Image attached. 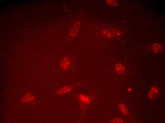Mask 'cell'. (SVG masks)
<instances>
[{
	"mask_svg": "<svg viewBox=\"0 0 165 123\" xmlns=\"http://www.w3.org/2000/svg\"><path fill=\"white\" fill-rule=\"evenodd\" d=\"M118 107L120 110L124 115H127L128 114V110L124 104L123 103L119 104V105Z\"/></svg>",
	"mask_w": 165,
	"mask_h": 123,
	"instance_id": "52a82bcc",
	"label": "cell"
},
{
	"mask_svg": "<svg viewBox=\"0 0 165 123\" xmlns=\"http://www.w3.org/2000/svg\"><path fill=\"white\" fill-rule=\"evenodd\" d=\"M33 96L30 93H27L23 98L22 99L24 101L30 102L34 100Z\"/></svg>",
	"mask_w": 165,
	"mask_h": 123,
	"instance_id": "ba28073f",
	"label": "cell"
},
{
	"mask_svg": "<svg viewBox=\"0 0 165 123\" xmlns=\"http://www.w3.org/2000/svg\"><path fill=\"white\" fill-rule=\"evenodd\" d=\"M70 65L69 59L67 57H65L63 58L60 63L61 68L64 71L68 70L69 67Z\"/></svg>",
	"mask_w": 165,
	"mask_h": 123,
	"instance_id": "7a4b0ae2",
	"label": "cell"
},
{
	"mask_svg": "<svg viewBox=\"0 0 165 123\" xmlns=\"http://www.w3.org/2000/svg\"><path fill=\"white\" fill-rule=\"evenodd\" d=\"M153 51L156 53H158L161 51L163 49L162 46L158 43L154 44L152 47Z\"/></svg>",
	"mask_w": 165,
	"mask_h": 123,
	"instance_id": "8992f818",
	"label": "cell"
},
{
	"mask_svg": "<svg viewBox=\"0 0 165 123\" xmlns=\"http://www.w3.org/2000/svg\"><path fill=\"white\" fill-rule=\"evenodd\" d=\"M123 122V121L122 119L118 118H115L112 121V123H122Z\"/></svg>",
	"mask_w": 165,
	"mask_h": 123,
	"instance_id": "30bf717a",
	"label": "cell"
},
{
	"mask_svg": "<svg viewBox=\"0 0 165 123\" xmlns=\"http://www.w3.org/2000/svg\"><path fill=\"white\" fill-rule=\"evenodd\" d=\"M104 35V36L108 37H112L115 36H117L119 34V32L115 29L110 30V31H105Z\"/></svg>",
	"mask_w": 165,
	"mask_h": 123,
	"instance_id": "3957f363",
	"label": "cell"
},
{
	"mask_svg": "<svg viewBox=\"0 0 165 123\" xmlns=\"http://www.w3.org/2000/svg\"><path fill=\"white\" fill-rule=\"evenodd\" d=\"M72 89L71 86L70 85L65 86L58 90L57 93L58 94H63L70 91Z\"/></svg>",
	"mask_w": 165,
	"mask_h": 123,
	"instance_id": "277c9868",
	"label": "cell"
},
{
	"mask_svg": "<svg viewBox=\"0 0 165 123\" xmlns=\"http://www.w3.org/2000/svg\"><path fill=\"white\" fill-rule=\"evenodd\" d=\"M115 71L119 74L124 73L125 71V68L122 64L118 63L116 64L115 66Z\"/></svg>",
	"mask_w": 165,
	"mask_h": 123,
	"instance_id": "5b68a950",
	"label": "cell"
},
{
	"mask_svg": "<svg viewBox=\"0 0 165 123\" xmlns=\"http://www.w3.org/2000/svg\"><path fill=\"white\" fill-rule=\"evenodd\" d=\"M159 91L158 88L156 87H153L151 88L149 92L148 96L150 99L153 101L157 99Z\"/></svg>",
	"mask_w": 165,
	"mask_h": 123,
	"instance_id": "6da1fadb",
	"label": "cell"
},
{
	"mask_svg": "<svg viewBox=\"0 0 165 123\" xmlns=\"http://www.w3.org/2000/svg\"><path fill=\"white\" fill-rule=\"evenodd\" d=\"M81 96V97L80 98H81V100L83 101L87 102V101L88 100L87 97L86 96L82 95Z\"/></svg>",
	"mask_w": 165,
	"mask_h": 123,
	"instance_id": "8fae6325",
	"label": "cell"
},
{
	"mask_svg": "<svg viewBox=\"0 0 165 123\" xmlns=\"http://www.w3.org/2000/svg\"><path fill=\"white\" fill-rule=\"evenodd\" d=\"M106 1L109 5L111 6H116L118 4V1L117 0H107Z\"/></svg>",
	"mask_w": 165,
	"mask_h": 123,
	"instance_id": "9c48e42d",
	"label": "cell"
}]
</instances>
